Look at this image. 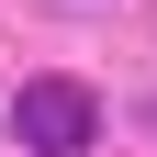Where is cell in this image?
<instances>
[{"instance_id": "cell-1", "label": "cell", "mask_w": 157, "mask_h": 157, "mask_svg": "<svg viewBox=\"0 0 157 157\" xmlns=\"http://www.w3.org/2000/svg\"><path fill=\"white\" fill-rule=\"evenodd\" d=\"M11 135L34 157H78L101 135V101H90V78H23V101H11Z\"/></svg>"}]
</instances>
